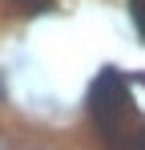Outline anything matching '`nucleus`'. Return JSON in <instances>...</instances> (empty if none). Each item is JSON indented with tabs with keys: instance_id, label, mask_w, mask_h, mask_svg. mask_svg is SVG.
<instances>
[{
	"instance_id": "2",
	"label": "nucleus",
	"mask_w": 145,
	"mask_h": 150,
	"mask_svg": "<svg viewBox=\"0 0 145 150\" xmlns=\"http://www.w3.org/2000/svg\"><path fill=\"white\" fill-rule=\"evenodd\" d=\"M0 98H4V77H0Z\"/></svg>"
},
{
	"instance_id": "1",
	"label": "nucleus",
	"mask_w": 145,
	"mask_h": 150,
	"mask_svg": "<svg viewBox=\"0 0 145 150\" xmlns=\"http://www.w3.org/2000/svg\"><path fill=\"white\" fill-rule=\"evenodd\" d=\"M129 12H133V21H137V28L145 33V0H129Z\"/></svg>"
}]
</instances>
